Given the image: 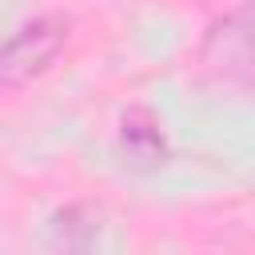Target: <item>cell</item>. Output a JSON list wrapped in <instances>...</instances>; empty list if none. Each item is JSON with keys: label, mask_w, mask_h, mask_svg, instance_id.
I'll list each match as a JSON object with an SVG mask.
<instances>
[{"label": "cell", "mask_w": 255, "mask_h": 255, "mask_svg": "<svg viewBox=\"0 0 255 255\" xmlns=\"http://www.w3.org/2000/svg\"><path fill=\"white\" fill-rule=\"evenodd\" d=\"M64 40H68V28H64V20H56V16H36V20H28L24 28H16V32L8 36V44H4V56H0V76H4V84L16 88V84L40 76V72L60 56Z\"/></svg>", "instance_id": "obj_1"}, {"label": "cell", "mask_w": 255, "mask_h": 255, "mask_svg": "<svg viewBox=\"0 0 255 255\" xmlns=\"http://www.w3.org/2000/svg\"><path fill=\"white\" fill-rule=\"evenodd\" d=\"M203 64L219 72L223 80H251L255 76V28L247 24V12L227 16L211 28L203 44Z\"/></svg>", "instance_id": "obj_2"}, {"label": "cell", "mask_w": 255, "mask_h": 255, "mask_svg": "<svg viewBox=\"0 0 255 255\" xmlns=\"http://www.w3.org/2000/svg\"><path fill=\"white\" fill-rule=\"evenodd\" d=\"M120 143H124V155L135 163V167H155L163 163L167 155V143H163V131L155 124V116L147 108H131L120 124Z\"/></svg>", "instance_id": "obj_3"}, {"label": "cell", "mask_w": 255, "mask_h": 255, "mask_svg": "<svg viewBox=\"0 0 255 255\" xmlns=\"http://www.w3.org/2000/svg\"><path fill=\"white\" fill-rule=\"evenodd\" d=\"M96 231L100 227H96L92 211L72 203L64 211H56L48 247H52V255H96Z\"/></svg>", "instance_id": "obj_4"}]
</instances>
